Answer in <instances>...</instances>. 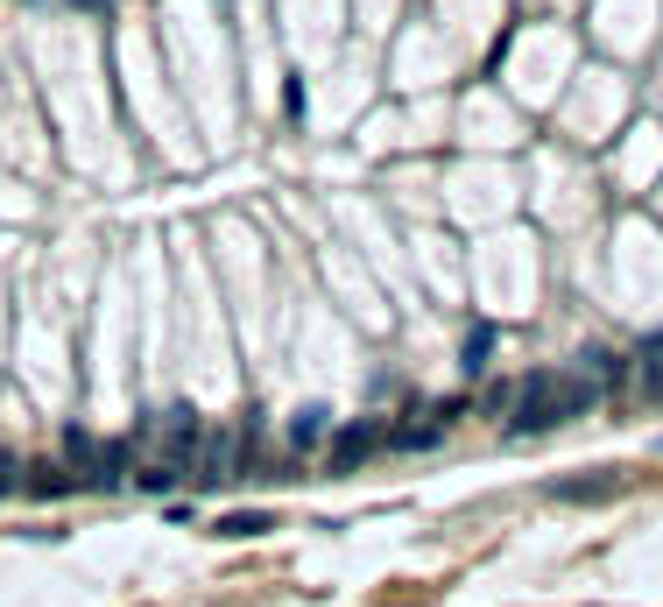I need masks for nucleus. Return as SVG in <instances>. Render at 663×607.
I'll use <instances>...</instances> for the list:
<instances>
[{"instance_id": "f03ea898", "label": "nucleus", "mask_w": 663, "mask_h": 607, "mask_svg": "<svg viewBox=\"0 0 663 607\" xmlns=\"http://www.w3.org/2000/svg\"><path fill=\"white\" fill-rule=\"evenodd\" d=\"M381 445H388V424L381 416H360V424H346V431L325 439V473H360Z\"/></svg>"}, {"instance_id": "ddd939ff", "label": "nucleus", "mask_w": 663, "mask_h": 607, "mask_svg": "<svg viewBox=\"0 0 663 607\" xmlns=\"http://www.w3.org/2000/svg\"><path fill=\"white\" fill-rule=\"evenodd\" d=\"M487 353H494V326H473V332H466V360H459V368H466V374H480V368H487Z\"/></svg>"}, {"instance_id": "4468645a", "label": "nucleus", "mask_w": 663, "mask_h": 607, "mask_svg": "<svg viewBox=\"0 0 663 607\" xmlns=\"http://www.w3.org/2000/svg\"><path fill=\"white\" fill-rule=\"evenodd\" d=\"M480 410H487V416H509V410H516V382H494V389L480 395Z\"/></svg>"}, {"instance_id": "2eb2a0df", "label": "nucleus", "mask_w": 663, "mask_h": 607, "mask_svg": "<svg viewBox=\"0 0 663 607\" xmlns=\"http://www.w3.org/2000/svg\"><path fill=\"white\" fill-rule=\"evenodd\" d=\"M14 473H22V460H14V452H0V495H14V487H22Z\"/></svg>"}, {"instance_id": "f257e3e1", "label": "nucleus", "mask_w": 663, "mask_h": 607, "mask_svg": "<svg viewBox=\"0 0 663 607\" xmlns=\"http://www.w3.org/2000/svg\"><path fill=\"white\" fill-rule=\"evenodd\" d=\"M593 403H600V389L586 382V368H537V374L516 382L509 424L522 439H537V431H558V424H572V416H586Z\"/></svg>"}, {"instance_id": "6e6552de", "label": "nucleus", "mask_w": 663, "mask_h": 607, "mask_svg": "<svg viewBox=\"0 0 663 607\" xmlns=\"http://www.w3.org/2000/svg\"><path fill=\"white\" fill-rule=\"evenodd\" d=\"M163 439H170V452H191V445L205 439L198 410H191V403H170V410H163Z\"/></svg>"}, {"instance_id": "9d476101", "label": "nucleus", "mask_w": 663, "mask_h": 607, "mask_svg": "<svg viewBox=\"0 0 663 607\" xmlns=\"http://www.w3.org/2000/svg\"><path fill=\"white\" fill-rule=\"evenodd\" d=\"M22 487H29V495H35V502H64V495H71V487H78V481H71V466H50V460H43V466H35V473H29V481H22Z\"/></svg>"}, {"instance_id": "f8f14e48", "label": "nucleus", "mask_w": 663, "mask_h": 607, "mask_svg": "<svg viewBox=\"0 0 663 607\" xmlns=\"http://www.w3.org/2000/svg\"><path fill=\"white\" fill-rule=\"evenodd\" d=\"M134 481H142V487H149V495H170V487H177V481H184V473H177V460H149L142 473H134Z\"/></svg>"}, {"instance_id": "7ed1b4c3", "label": "nucleus", "mask_w": 663, "mask_h": 607, "mask_svg": "<svg viewBox=\"0 0 663 607\" xmlns=\"http://www.w3.org/2000/svg\"><path fill=\"white\" fill-rule=\"evenodd\" d=\"M233 466H241V431H233V424L205 431V439H198V473H191V481L220 487V481H233Z\"/></svg>"}, {"instance_id": "1a4fd4ad", "label": "nucleus", "mask_w": 663, "mask_h": 607, "mask_svg": "<svg viewBox=\"0 0 663 607\" xmlns=\"http://www.w3.org/2000/svg\"><path fill=\"white\" fill-rule=\"evenodd\" d=\"M332 439V410L325 403H304L297 416H289V445H325Z\"/></svg>"}, {"instance_id": "9b49d317", "label": "nucleus", "mask_w": 663, "mask_h": 607, "mask_svg": "<svg viewBox=\"0 0 663 607\" xmlns=\"http://www.w3.org/2000/svg\"><path fill=\"white\" fill-rule=\"evenodd\" d=\"M635 382H642V395H663V332L635 353Z\"/></svg>"}, {"instance_id": "423d86ee", "label": "nucleus", "mask_w": 663, "mask_h": 607, "mask_svg": "<svg viewBox=\"0 0 663 607\" xmlns=\"http://www.w3.org/2000/svg\"><path fill=\"white\" fill-rule=\"evenodd\" d=\"M579 368H586V382H593L600 395H614V389L635 374V360H629V353H600V347H593V353H579Z\"/></svg>"}, {"instance_id": "20e7f679", "label": "nucleus", "mask_w": 663, "mask_h": 607, "mask_svg": "<svg viewBox=\"0 0 663 607\" xmlns=\"http://www.w3.org/2000/svg\"><path fill=\"white\" fill-rule=\"evenodd\" d=\"M621 487V473H572V481H551L543 495L551 502H572V508H593V502H608Z\"/></svg>"}, {"instance_id": "0eeeda50", "label": "nucleus", "mask_w": 663, "mask_h": 607, "mask_svg": "<svg viewBox=\"0 0 663 607\" xmlns=\"http://www.w3.org/2000/svg\"><path fill=\"white\" fill-rule=\"evenodd\" d=\"M268 529H276V516H268V508H226V516L212 523V537L247 544V537H268Z\"/></svg>"}, {"instance_id": "39448f33", "label": "nucleus", "mask_w": 663, "mask_h": 607, "mask_svg": "<svg viewBox=\"0 0 663 607\" xmlns=\"http://www.w3.org/2000/svg\"><path fill=\"white\" fill-rule=\"evenodd\" d=\"M121 481H134V473H128V439L92 445V460H85V487H121Z\"/></svg>"}]
</instances>
